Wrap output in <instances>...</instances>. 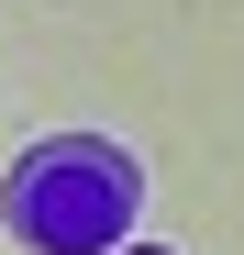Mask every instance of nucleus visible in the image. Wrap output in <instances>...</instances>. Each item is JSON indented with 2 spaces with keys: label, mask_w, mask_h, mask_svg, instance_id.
<instances>
[{
  "label": "nucleus",
  "mask_w": 244,
  "mask_h": 255,
  "mask_svg": "<svg viewBox=\"0 0 244 255\" xmlns=\"http://www.w3.org/2000/svg\"><path fill=\"white\" fill-rule=\"evenodd\" d=\"M122 222H133V155H111L100 133H67V144L11 166V233L22 244L100 255V244H122Z\"/></svg>",
  "instance_id": "obj_1"
},
{
  "label": "nucleus",
  "mask_w": 244,
  "mask_h": 255,
  "mask_svg": "<svg viewBox=\"0 0 244 255\" xmlns=\"http://www.w3.org/2000/svg\"><path fill=\"white\" fill-rule=\"evenodd\" d=\"M122 255H167V244H122Z\"/></svg>",
  "instance_id": "obj_2"
}]
</instances>
